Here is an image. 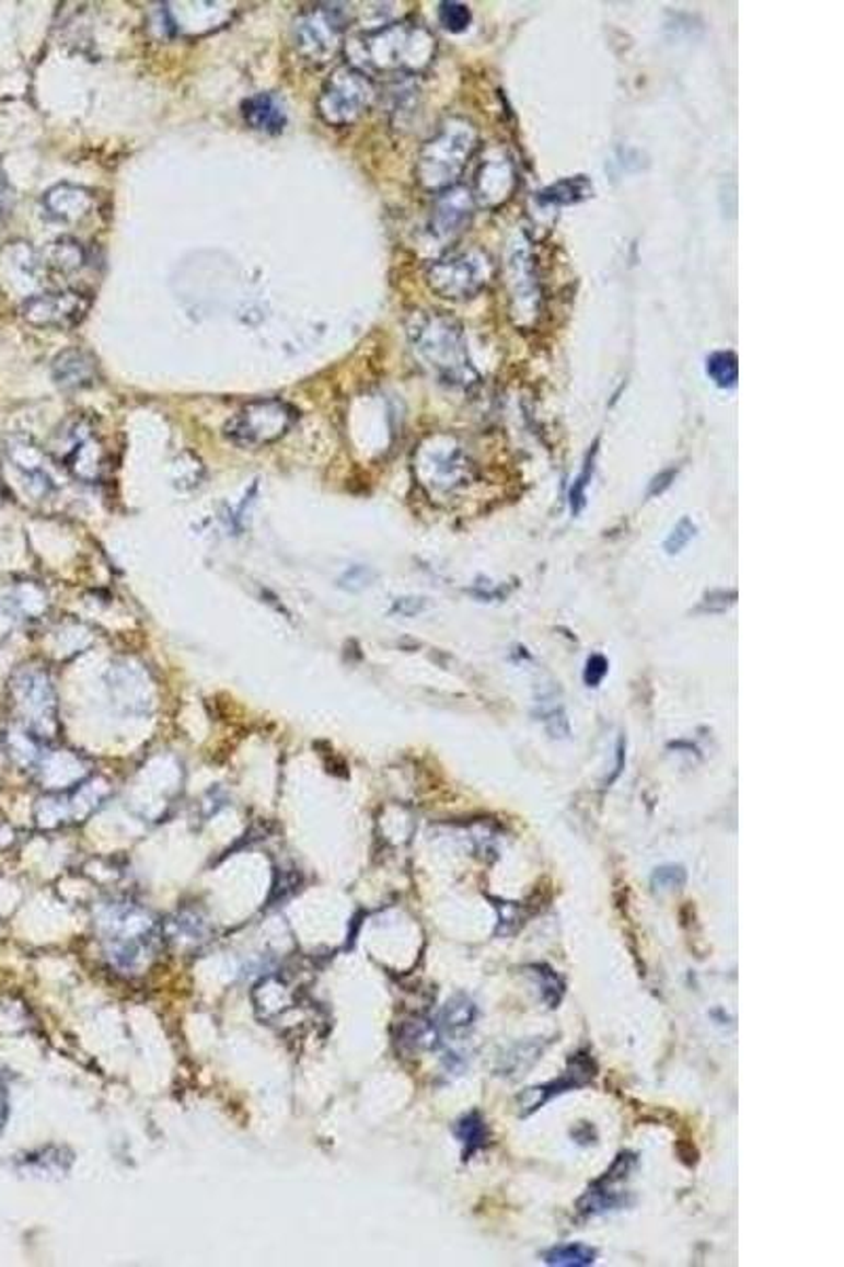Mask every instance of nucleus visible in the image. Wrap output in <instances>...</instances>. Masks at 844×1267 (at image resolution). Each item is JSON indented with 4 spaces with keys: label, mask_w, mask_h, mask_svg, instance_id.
Here are the masks:
<instances>
[{
    "label": "nucleus",
    "mask_w": 844,
    "mask_h": 1267,
    "mask_svg": "<svg viewBox=\"0 0 844 1267\" xmlns=\"http://www.w3.org/2000/svg\"><path fill=\"white\" fill-rule=\"evenodd\" d=\"M41 266L56 277H72L89 263L88 250L72 237H59L41 252Z\"/></svg>",
    "instance_id": "18"
},
{
    "label": "nucleus",
    "mask_w": 844,
    "mask_h": 1267,
    "mask_svg": "<svg viewBox=\"0 0 844 1267\" xmlns=\"http://www.w3.org/2000/svg\"><path fill=\"white\" fill-rule=\"evenodd\" d=\"M606 675H609V659H606L604 655H600V653L591 655V657L587 659V664H585V672H582V680H585V684L596 689V687H600V684H602V680L606 678Z\"/></svg>",
    "instance_id": "35"
},
{
    "label": "nucleus",
    "mask_w": 844,
    "mask_h": 1267,
    "mask_svg": "<svg viewBox=\"0 0 844 1267\" xmlns=\"http://www.w3.org/2000/svg\"><path fill=\"white\" fill-rule=\"evenodd\" d=\"M596 1257H598L596 1248L573 1242V1244H562V1246H555L552 1251H547L545 1264L562 1267H585L591 1266L596 1262Z\"/></svg>",
    "instance_id": "27"
},
{
    "label": "nucleus",
    "mask_w": 844,
    "mask_h": 1267,
    "mask_svg": "<svg viewBox=\"0 0 844 1267\" xmlns=\"http://www.w3.org/2000/svg\"><path fill=\"white\" fill-rule=\"evenodd\" d=\"M91 298L77 290H58L28 296L22 302V318L36 327L70 330L88 318Z\"/></svg>",
    "instance_id": "10"
},
{
    "label": "nucleus",
    "mask_w": 844,
    "mask_h": 1267,
    "mask_svg": "<svg viewBox=\"0 0 844 1267\" xmlns=\"http://www.w3.org/2000/svg\"><path fill=\"white\" fill-rule=\"evenodd\" d=\"M298 411L284 400H256L243 406L224 425V436L243 448H258L281 440L293 423Z\"/></svg>",
    "instance_id": "9"
},
{
    "label": "nucleus",
    "mask_w": 844,
    "mask_h": 1267,
    "mask_svg": "<svg viewBox=\"0 0 844 1267\" xmlns=\"http://www.w3.org/2000/svg\"><path fill=\"white\" fill-rule=\"evenodd\" d=\"M241 111H243V118L247 120V125L252 129L270 134V136L281 134L286 123H288L286 106L275 93H256V95L247 97L243 102Z\"/></svg>",
    "instance_id": "20"
},
{
    "label": "nucleus",
    "mask_w": 844,
    "mask_h": 1267,
    "mask_svg": "<svg viewBox=\"0 0 844 1267\" xmlns=\"http://www.w3.org/2000/svg\"><path fill=\"white\" fill-rule=\"evenodd\" d=\"M436 54L433 32L414 20L368 30L347 41L349 66L368 77H416L433 64Z\"/></svg>",
    "instance_id": "1"
},
{
    "label": "nucleus",
    "mask_w": 844,
    "mask_h": 1267,
    "mask_svg": "<svg viewBox=\"0 0 844 1267\" xmlns=\"http://www.w3.org/2000/svg\"><path fill=\"white\" fill-rule=\"evenodd\" d=\"M511 292H513V318L520 324L530 325L539 315V281L528 247L518 245L511 256Z\"/></svg>",
    "instance_id": "16"
},
{
    "label": "nucleus",
    "mask_w": 844,
    "mask_h": 1267,
    "mask_svg": "<svg viewBox=\"0 0 844 1267\" xmlns=\"http://www.w3.org/2000/svg\"><path fill=\"white\" fill-rule=\"evenodd\" d=\"M541 1055H543V1044H539V1041L520 1044L518 1048H513V1050L505 1057V1064L500 1067V1071H502V1075H518V1073L530 1069L534 1062L539 1061Z\"/></svg>",
    "instance_id": "29"
},
{
    "label": "nucleus",
    "mask_w": 844,
    "mask_h": 1267,
    "mask_svg": "<svg viewBox=\"0 0 844 1267\" xmlns=\"http://www.w3.org/2000/svg\"><path fill=\"white\" fill-rule=\"evenodd\" d=\"M437 18H439V24L443 26V30L454 32V34L465 32V30L471 26V20H473L471 9H469L466 4H463V2H452V0H446V2L439 4Z\"/></svg>",
    "instance_id": "30"
},
{
    "label": "nucleus",
    "mask_w": 844,
    "mask_h": 1267,
    "mask_svg": "<svg viewBox=\"0 0 844 1267\" xmlns=\"http://www.w3.org/2000/svg\"><path fill=\"white\" fill-rule=\"evenodd\" d=\"M475 199L466 186H452L448 191L437 193L436 204L431 209L429 233L437 241H452L461 235L466 224L473 220Z\"/></svg>",
    "instance_id": "14"
},
{
    "label": "nucleus",
    "mask_w": 844,
    "mask_h": 1267,
    "mask_svg": "<svg viewBox=\"0 0 844 1267\" xmlns=\"http://www.w3.org/2000/svg\"><path fill=\"white\" fill-rule=\"evenodd\" d=\"M377 100L374 81L352 66L336 68L317 97L320 117L334 127H345L363 117Z\"/></svg>",
    "instance_id": "8"
},
{
    "label": "nucleus",
    "mask_w": 844,
    "mask_h": 1267,
    "mask_svg": "<svg viewBox=\"0 0 844 1267\" xmlns=\"http://www.w3.org/2000/svg\"><path fill=\"white\" fill-rule=\"evenodd\" d=\"M650 884L655 889H661V891L680 889L682 885L686 884V871L682 866H661L652 873Z\"/></svg>",
    "instance_id": "33"
},
{
    "label": "nucleus",
    "mask_w": 844,
    "mask_h": 1267,
    "mask_svg": "<svg viewBox=\"0 0 844 1267\" xmlns=\"http://www.w3.org/2000/svg\"><path fill=\"white\" fill-rule=\"evenodd\" d=\"M591 195H593L591 182L585 176H577L566 177V180L555 182L552 186H547L545 191H541L536 199H539V204H543V206L559 207L579 204V201L589 199Z\"/></svg>",
    "instance_id": "23"
},
{
    "label": "nucleus",
    "mask_w": 844,
    "mask_h": 1267,
    "mask_svg": "<svg viewBox=\"0 0 844 1267\" xmlns=\"http://www.w3.org/2000/svg\"><path fill=\"white\" fill-rule=\"evenodd\" d=\"M675 475H678V468H671V470H666V472H661L659 475H655V477H652V482H650V486H648V493H646V497L650 499V497H659V495H663V493L670 488L671 484H673Z\"/></svg>",
    "instance_id": "37"
},
{
    "label": "nucleus",
    "mask_w": 844,
    "mask_h": 1267,
    "mask_svg": "<svg viewBox=\"0 0 844 1267\" xmlns=\"http://www.w3.org/2000/svg\"><path fill=\"white\" fill-rule=\"evenodd\" d=\"M495 275V261L482 247H469L441 256L427 268L429 288L448 300L479 295Z\"/></svg>",
    "instance_id": "7"
},
{
    "label": "nucleus",
    "mask_w": 844,
    "mask_h": 1267,
    "mask_svg": "<svg viewBox=\"0 0 844 1267\" xmlns=\"http://www.w3.org/2000/svg\"><path fill=\"white\" fill-rule=\"evenodd\" d=\"M623 763H625V739L621 737V739H618V746H616V767H614V773H612V778L609 780V784H612V782H614V780L621 775V771H623Z\"/></svg>",
    "instance_id": "41"
},
{
    "label": "nucleus",
    "mask_w": 844,
    "mask_h": 1267,
    "mask_svg": "<svg viewBox=\"0 0 844 1267\" xmlns=\"http://www.w3.org/2000/svg\"><path fill=\"white\" fill-rule=\"evenodd\" d=\"M596 1073H598V1064L591 1059L589 1052L575 1055V1057L568 1061L566 1071L559 1075V1080H554V1082L543 1084V1086L525 1089V1091L520 1092V1094L516 1096V1107H518L520 1118L532 1116V1114L539 1111L543 1105H547L554 1096H559V1094L568 1091H577V1089H582V1086L591 1084L593 1078H596Z\"/></svg>",
    "instance_id": "11"
},
{
    "label": "nucleus",
    "mask_w": 844,
    "mask_h": 1267,
    "mask_svg": "<svg viewBox=\"0 0 844 1267\" xmlns=\"http://www.w3.org/2000/svg\"><path fill=\"white\" fill-rule=\"evenodd\" d=\"M350 22V9L340 2H320L298 13L291 41L298 56L323 66L345 45V32Z\"/></svg>",
    "instance_id": "6"
},
{
    "label": "nucleus",
    "mask_w": 844,
    "mask_h": 1267,
    "mask_svg": "<svg viewBox=\"0 0 844 1267\" xmlns=\"http://www.w3.org/2000/svg\"><path fill=\"white\" fill-rule=\"evenodd\" d=\"M477 148L479 134L469 118H446L436 136L420 148L416 161L418 184L431 193H441L456 186Z\"/></svg>",
    "instance_id": "3"
},
{
    "label": "nucleus",
    "mask_w": 844,
    "mask_h": 1267,
    "mask_svg": "<svg viewBox=\"0 0 844 1267\" xmlns=\"http://www.w3.org/2000/svg\"><path fill=\"white\" fill-rule=\"evenodd\" d=\"M13 206V188L7 180V174L0 168V222L4 220V216L9 214V209Z\"/></svg>",
    "instance_id": "40"
},
{
    "label": "nucleus",
    "mask_w": 844,
    "mask_h": 1267,
    "mask_svg": "<svg viewBox=\"0 0 844 1267\" xmlns=\"http://www.w3.org/2000/svg\"><path fill=\"white\" fill-rule=\"evenodd\" d=\"M454 1134L461 1139V1143L465 1148L463 1150L465 1160L473 1157L477 1151L490 1145V1130H488V1124L482 1118L479 1111H471L456 1121Z\"/></svg>",
    "instance_id": "24"
},
{
    "label": "nucleus",
    "mask_w": 844,
    "mask_h": 1267,
    "mask_svg": "<svg viewBox=\"0 0 844 1267\" xmlns=\"http://www.w3.org/2000/svg\"><path fill=\"white\" fill-rule=\"evenodd\" d=\"M43 209L56 222L77 224L93 214L95 197L83 186L58 184L45 193Z\"/></svg>",
    "instance_id": "17"
},
{
    "label": "nucleus",
    "mask_w": 844,
    "mask_h": 1267,
    "mask_svg": "<svg viewBox=\"0 0 844 1267\" xmlns=\"http://www.w3.org/2000/svg\"><path fill=\"white\" fill-rule=\"evenodd\" d=\"M695 537H697V527L693 525L691 518L684 516V518L671 529L668 539H666V543H663V550H666L670 556H675V554H680Z\"/></svg>",
    "instance_id": "31"
},
{
    "label": "nucleus",
    "mask_w": 844,
    "mask_h": 1267,
    "mask_svg": "<svg viewBox=\"0 0 844 1267\" xmlns=\"http://www.w3.org/2000/svg\"><path fill=\"white\" fill-rule=\"evenodd\" d=\"M545 727L552 734V737H568L570 736V725L568 718L564 714V710H552L545 714Z\"/></svg>",
    "instance_id": "36"
},
{
    "label": "nucleus",
    "mask_w": 844,
    "mask_h": 1267,
    "mask_svg": "<svg viewBox=\"0 0 844 1267\" xmlns=\"http://www.w3.org/2000/svg\"><path fill=\"white\" fill-rule=\"evenodd\" d=\"M477 1021V1005L466 995H454L446 1003L437 1016L439 1037H463L473 1029Z\"/></svg>",
    "instance_id": "22"
},
{
    "label": "nucleus",
    "mask_w": 844,
    "mask_h": 1267,
    "mask_svg": "<svg viewBox=\"0 0 844 1267\" xmlns=\"http://www.w3.org/2000/svg\"><path fill=\"white\" fill-rule=\"evenodd\" d=\"M525 972L534 980V984L539 987L541 1000L547 1003L552 1010L557 1007L559 1002H562V998H564V991H566L564 978L555 972V970H552L547 964H532V966L525 968Z\"/></svg>",
    "instance_id": "25"
},
{
    "label": "nucleus",
    "mask_w": 844,
    "mask_h": 1267,
    "mask_svg": "<svg viewBox=\"0 0 844 1267\" xmlns=\"http://www.w3.org/2000/svg\"><path fill=\"white\" fill-rule=\"evenodd\" d=\"M412 354L443 383L466 387L477 372L466 352L463 325L441 311H416L408 320Z\"/></svg>",
    "instance_id": "2"
},
{
    "label": "nucleus",
    "mask_w": 844,
    "mask_h": 1267,
    "mask_svg": "<svg viewBox=\"0 0 844 1267\" xmlns=\"http://www.w3.org/2000/svg\"><path fill=\"white\" fill-rule=\"evenodd\" d=\"M11 461L15 463L18 470L26 475L32 486L38 488V493L47 495L54 488V480L51 475L45 470V454L43 450H38V446L30 442V440H11L9 448H7Z\"/></svg>",
    "instance_id": "21"
},
{
    "label": "nucleus",
    "mask_w": 844,
    "mask_h": 1267,
    "mask_svg": "<svg viewBox=\"0 0 844 1267\" xmlns=\"http://www.w3.org/2000/svg\"><path fill=\"white\" fill-rule=\"evenodd\" d=\"M11 702L22 727L45 744L59 734L58 695L51 677L41 666H22L11 677Z\"/></svg>",
    "instance_id": "5"
},
{
    "label": "nucleus",
    "mask_w": 844,
    "mask_h": 1267,
    "mask_svg": "<svg viewBox=\"0 0 844 1267\" xmlns=\"http://www.w3.org/2000/svg\"><path fill=\"white\" fill-rule=\"evenodd\" d=\"M498 936H511L524 925V911L511 902H498Z\"/></svg>",
    "instance_id": "32"
},
{
    "label": "nucleus",
    "mask_w": 844,
    "mask_h": 1267,
    "mask_svg": "<svg viewBox=\"0 0 844 1267\" xmlns=\"http://www.w3.org/2000/svg\"><path fill=\"white\" fill-rule=\"evenodd\" d=\"M425 607H427L425 598H400V600L395 602V607H393V613H400V615H406V618H414V615H418Z\"/></svg>",
    "instance_id": "39"
},
{
    "label": "nucleus",
    "mask_w": 844,
    "mask_h": 1267,
    "mask_svg": "<svg viewBox=\"0 0 844 1267\" xmlns=\"http://www.w3.org/2000/svg\"><path fill=\"white\" fill-rule=\"evenodd\" d=\"M416 470L433 486H454L466 472L465 452L456 444L448 446L446 438H429L418 448Z\"/></svg>",
    "instance_id": "13"
},
{
    "label": "nucleus",
    "mask_w": 844,
    "mask_h": 1267,
    "mask_svg": "<svg viewBox=\"0 0 844 1267\" xmlns=\"http://www.w3.org/2000/svg\"><path fill=\"white\" fill-rule=\"evenodd\" d=\"M516 177L518 174L513 161L507 154L490 157L479 165L475 176V188L471 191L475 204L484 207L500 206L511 197L516 188Z\"/></svg>",
    "instance_id": "15"
},
{
    "label": "nucleus",
    "mask_w": 844,
    "mask_h": 1267,
    "mask_svg": "<svg viewBox=\"0 0 844 1267\" xmlns=\"http://www.w3.org/2000/svg\"><path fill=\"white\" fill-rule=\"evenodd\" d=\"M705 372L720 389H732L739 381V357L732 352H716L707 357Z\"/></svg>",
    "instance_id": "26"
},
{
    "label": "nucleus",
    "mask_w": 844,
    "mask_h": 1267,
    "mask_svg": "<svg viewBox=\"0 0 844 1267\" xmlns=\"http://www.w3.org/2000/svg\"><path fill=\"white\" fill-rule=\"evenodd\" d=\"M97 379V359L85 349H66L54 359V381L61 389H85Z\"/></svg>",
    "instance_id": "19"
},
{
    "label": "nucleus",
    "mask_w": 844,
    "mask_h": 1267,
    "mask_svg": "<svg viewBox=\"0 0 844 1267\" xmlns=\"http://www.w3.org/2000/svg\"><path fill=\"white\" fill-rule=\"evenodd\" d=\"M377 579V573L368 566H350L349 571L338 579L340 588L349 591H361L370 588Z\"/></svg>",
    "instance_id": "34"
},
{
    "label": "nucleus",
    "mask_w": 844,
    "mask_h": 1267,
    "mask_svg": "<svg viewBox=\"0 0 844 1267\" xmlns=\"http://www.w3.org/2000/svg\"><path fill=\"white\" fill-rule=\"evenodd\" d=\"M51 454L66 472L88 484L102 482L113 465L111 450L89 414H72L59 425Z\"/></svg>",
    "instance_id": "4"
},
{
    "label": "nucleus",
    "mask_w": 844,
    "mask_h": 1267,
    "mask_svg": "<svg viewBox=\"0 0 844 1267\" xmlns=\"http://www.w3.org/2000/svg\"><path fill=\"white\" fill-rule=\"evenodd\" d=\"M634 1166H636V1155L629 1151L621 1153L614 1160L611 1168L604 1173V1177L596 1180L579 1200L577 1209L582 1217H598V1214L627 1207V1191L623 1189V1183L629 1179Z\"/></svg>",
    "instance_id": "12"
},
{
    "label": "nucleus",
    "mask_w": 844,
    "mask_h": 1267,
    "mask_svg": "<svg viewBox=\"0 0 844 1267\" xmlns=\"http://www.w3.org/2000/svg\"><path fill=\"white\" fill-rule=\"evenodd\" d=\"M732 594H735V591H712V594L705 596V600L701 602L700 611H709V613H712L714 604H718V607H716V613L727 611L730 604H735V600H725V598L732 596Z\"/></svg>",
    "instance_id": "38"
},
{
    "label": "nucleus",
    "mask_w": 844,
    "mask_h": 1267,
    "mask_svg": "<svg viewBox=\"0 0 844 1267\" xmlns=\"http://www.w3.org/2000/svg\"><path fill=\"white\" fill-rule=\"evenodd\" d=\"M598 446H600V442L596 440L593 446L589 448V452H587V457H585V463H582L581 473L577 475V480H575V484H573V488H570V511H573V516H579L582 509H585V505H587V486L591 484V477H593V472H596Z\"/></svg>",
    "instance_id": "28"
}]
</instances>
